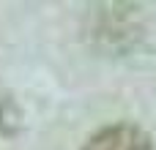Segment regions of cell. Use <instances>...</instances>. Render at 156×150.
<instances>
[{
    "mask_svg": "<svg viewBox=\"0 0 156 150\" xmlns=\"http://www.w3.org/2000/svg\"><path fill=\"white\" fill-rule=\"evenodd\" d=\"M19 128V109L14 107L11 98H0V131L14 134Z\"/></svg>",
    "mask_w": 156,
    "mask_h": 150,
    "instance_id": "cell-2",
    "label": "cell"
},
{
    "mask_svg": "<svg viewBox=\"0 0 156 150\" xmlns=\"http://www.w3.org/2000/svg\"><path fill=\"white\" fill-rule=\"evenodd\" d=\"M82 150H154V142L134 123H112L99 128Z\"/></svg>",
    "mask_w": 156,
    "mask_h": 150,
    "instance_id": "cell-1",
    "label": "cell"
}]
</instances>
